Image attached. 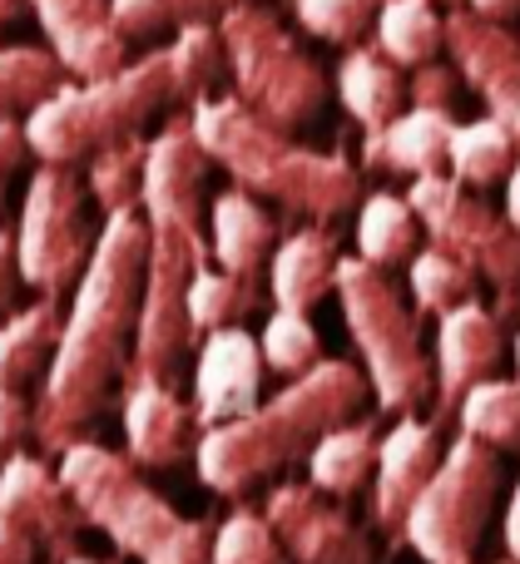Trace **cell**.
Instances as JSON below:
<instances>
[{"label": "cell", "instance_id": "cell-46", "mask_svg": "<svg viewBox=\"0 0 520 564\" xmlns=\"http://www.w3.org/2000/svg\"><path fill=\"white\" fill-rule=\"evenodd\" d=\"M25 0H0V30H6L10 25V20H20V15H25Z\"/></svg>", "mask_w": 520, "mask_h": 564}, {"label": "cell", "instance_id": "cell-12", "mask_svg": "<svg viewBox=\"0 0 520 564\" xmlns=\"http://www.w3.org/2000/svg\"><path fill=\"white\" fill-rule=\"evenodd\" d=\"M0 520L30 540L45 564L79 560V530L85 516L69 500L59 470L35 451H15L0 460Z\"/></svg>", "mask_w": 520, "mask_h": 564}, {"label": "cell", "instance_id": "cell-3", "mask_svg": "<svg viewBox=\"0 0 520 564\" xmlns=\"http://www.w3.org/2000/svg\"><path fill=\"white\" fill-rule=\"evenodd\" d=\"M367 377L343 357H323L307 377L278 387V397L258 401V411H248L234 426L204 431L194 451L198 480L214 496H243L258 480L288 470L293 460H307L313 446L327 431L357 421L367 401Z\"/></svg>", "mask_w": 520, "mask_h": 564}, {"label": "cell", "instance_id": "cell-50", "mask_svg": "<svg viewBox=\"0 0 520 564\" xmlns=\"http://www.w3.org/2000/svg\"><path fill=\"white\" fill-rule=\"evenodd\" d=\"M0 208H6V188H0Z\"/></svg>", "mask_w": 520, "mask_h": 564}, {"label": "cell", "instance_id": "cell-25", "mask_svg": "<svg viewBox=\"0 0 520 564\" xmlns=\"http://www.w3.org/2000/svg\"><path fill=\"white\" fill-rule=\"evenodd\" d=\"M333 89H337V99H343L347 119H353L367 139L382 134V129L402 115V99H407V79L397 75V65L377 45L343 50Z\"/></svg>", "mask_w": 520, "mask_h": 564}, {"label": "cell", "instance_id": "cell-21", "mask_svg": "<svg viewBox=\"0 0 520 564\" xmlns=\"http://www.w3.org/2000/svg\"><path fill=\"white\" fill-rule=\"evenodd\" d=\"M278 243L283 238H278L273 214L253 194L228 188V194L214 198V208H208V258H214V268L258 282V273L268 268Z\"/></svg>", "mask_w": 520, "mask_h": 564}, {"label": "cell", "instance_id": "cell-51", "mask_svg": "<svg viewBox=\"0 0 520 564\" xmlns=\"http://www.w3.org/2000/svg\"><path fill=\"white\" fill-rule=\"evenodd\" d=\"M501 564H516V560H501Z\"/></svg>", "mask_w": 520, "mask_h": 564}, {"label": "cell", "instance_id": "cell-29", "mask_svg": "<svg viewBox=\"0 0 520 564\" xmlns=\"http://www.w3.org/2000/svg\"><path fill=\"white\" fill-rule=\"evenodd\" d=\"M416 234H422V224H416L407 194L377 188V194H367L362 208H357V258L382 268V273L397 263H412V258L422 253Z\"/></svg>", "mask_w": 520, "mask_h": 564}, {"label": "cell", "instance_id": "cell-36", "mask_svg": "<svg viewBox=\"0 0 520 564\" xmlns=\"http://www.w3.org/2000/svg\"><path fill=\"white\" fill-rule=\"evenodd\" d=\"M258 351H263V367L278 371V377L297 381L323 361V337L307 322V312H268L263 332H258Z\"/></svg>", "mask_w": 520, "mask_h": 564}, {"label": "cell", "instance_id": "cell-44", "mask_svg": "<svg viewBox=\"0 0 520 564\" xmlns=\"http://www.w3.org/2000/svg\"><path fill=\"white\" fill-rule=\"evenodd\" d=\"M466 10L481 20H496V25H511L520 15V0H466Z\"/></svg>", "mask_w": 520, "mask_h": 564}, {"label": "cell", "instance_id": "cell-22", "mask_svg": "<svg viewBox=\"0 0 520 564\" xmlns=\"http://www.w3.org/2000/svg\"><path fill=\"white\" fill-rule=\"evenodd\" d=\"M456 119L442 109H402L382 134L362 139V164L382 169V174L407 178H432L446 164V144H452Z\"/></svg>", "mask_w": 520, "mask_h": 564}, {"label": "cell", "instance_id": "cell-38", "mask_svg": "<svg viewBox=\"0 0 520 564\" xmlns=\"http://www.w3.org/2000/svg\"><path fill=\"white\" fill-rule=\"evenodd\" d=\"M214 564H288L263 510L238 506L214 525Z\"/></svg>", "mask_w": 520, "mask_h": 564}, {"label": "cell", "instance_id": "cell-30", "mask_svg": "<svg viewBox=\"0 0 520 564\" xmlns=\"http://www.w3.org/2000/svg\"><path fill=\"white\" fill-rule=\"evenodd\" d=\"M144 159H149L144 134H129V139H119V144H105L99 154L85 159V188L105 218L139 214V198H144Z\"/></svg>", "mask_w": 520, "mask_h": 564}, {"label": "cell", "instance_id": "cell-28", "mask_svg": "<svg viewBox=\"0 0 520 564\" xmlns=\"http://www.w3.org/2000/svg\"><path fill=\"white\" fill-rule=\"evenodd\" d=\"M446 169H452L456 184H466L472 194L491 184H506L516 169V139L506 134L501 119L491 115H476V119H462L452 129V144H446Z\"/></svg>", "mask_w": 520, "mask_h": 564}, {"label": "cell", "instance_id": "cell-18", "mask_svg": "<svg viewBox=\"0 0 520 564\" xmlns=\"http://www.w3.org/2000/svg\"><path fill=\"white\" fill-rule=\"evenodd\" d=\"M119 426H124V456L139 470L184 466V460H194L198 441H204L194 406L178 391L149 387V381H134V387L119 391Z\"/></svg>", "mask_w": 520, "mask_h": 564}, {"label": "cell", "instance_id": "cell-9", "mask_svg": "<svg viewBox=\"0 0 520 564\" xmlns=\"http://www.w3.org/2000/svg\"><path fill=\"white\" fill-rule=\"evenodd\" d=\"M407 204H412L416 224L426 228L432 248L452 253L456 263L472 268L491 288L496 322L516 317L520 312V234L511 228V218L496 214L481 194L456 184L452 174L412 178Z\"/></svg>", "mask_w": 520, "mask_h": 564}, {"label": "cell", "instance_id": "cell-41", "mask_svg": "<svg viewBox=\"0 0 520 564\" xmlns=\"http://www.w3.org/2000/svg\"><path fill=\"white\" fill-rule=\"evenodd\" d=\"M30 159V139H25V119H0V178L25 169Z\"/></svg>", "mask_w": 520, "mask_h": 564}, {"label": "cell", "instance_id": "cell-27", "mask_svg": "<svg viewBox=\"0 0 520 564\" xmlns=\"http://www.w3.org/2000/svg\"><path fill=\"white\" fill-rule=\"evenodd\" d=\"M372 45L397 69L432 65L436 50H446V15L432 0H377Z\"/></svg>", "mask_w": 520, "mask_h": 564}, {"label": "cell", "instance_id": "cell-33", "mask_svg": "<svg viewBox=\"0 0 520 564\" xmlns=\"http://www.w3.org/2000/svg\"><path fill=\"white\" fill-rule=\"evenodd\" d=\"M65 79V65L50 45H0V119L40 109Z\"/></svg>", "mask_w": 520, "mask_h": 564}, {"label": "cell", "instance_id": "cell-2", "mask_svg": "<svg viewBox=\"0 0 520 564\" xmlns=\"http://www.w3.org/2000/svg\"><path fill=\"white\" fill-rule=\"evenodd\" d=\"M224 40L218 25H184L169 45L129 59L105 79H65L40 109L25 115L30 154L40 164L75 169L79 159L99 154L169 109H194L214 99L224 79Z\"/></svg>", "mask_w": 520, "mask_h": 564}, {"label": "cell", "instance_id": "cell-32", "mask_svg": "<svg viewBox=\"0 0 520 564\" xmlns=\"http://www.w3.org/2000/svg\"><path fill=\"white\" fill-rule=\"evenodd\" d=\"M258 307H263V288L224 273V268H198L194 282H188V327H194V337L243 327V317H253Z\"/></svg>", "mask_w": 520, "mask_h": 564}, {"label": "cell", "instance_id": "cell-26", "mask_svg": "<svg viewBox=\"0 0 520 564\" xmlns=\"http://www.w3.org/2000/svg\"><path fill=\"white\" fill-rule=\"evenodd\" d=\"M377 441H382L377 436V421H367V416L327 431L313 446V456H307V486L327 500L357 496L377 470Z\"/></svg>", "mask_w": 520, "mask_h": 564}, {"label": "cell", "instance_id": "cell-17", "mask_svg": "<svg viewBox=\"0 0 520 564\" xmlns=\"http://www.w3.org/2000/svg\"><path fill=\"white\" fill-rule=\"evenodd\" d=\"M506 357V337L496 312L481 297L462 302L456 312L436 317V347H432V367H436V421L452 416L456 401L472 387L496 377Z\"/></svg>", "mask_w": 520, "mask_h": 564}, {"label": "cell", "instance_id": "cell-20", "mask_svg": "<svg viewBox=\"0 0 520 564\" xmlns=\"http://www.w3.org/2000/svg\"><path fill=\"white\" fill-rule=\"evenodd\" d=\"M35 10L45 45L69 79H105L129 65V40L115 30L109 0H25Z\"/></svg>", "mask_w": 520, "mask_h": 564}, {"label": "cell", "instance_id": "cell-35", "mask_svg": "<svg viewBox=\"0 0 520 564\" xmlns=\"http://www.w3.org/2000/svg\"><path fill=\"white\" fill-rule=\"evenodd\" d=\"M407 288H412L416 312L446 317V312H456L462 302L476 297V273L456 263L452 253H442V248H422V253L407 263Z\"/></svg>", "mask_w": 520, "mask_h": 564}, {"label": "cell", "instance_id": "cell-11", "mask_svg": "<svg viewBox=\"0 0 520 564\" xmlns=\"http://www.w3.org/2000/svg\"><path fill=\"white\" fill-rule=\"evenodd\" d=\"M95 243L99 228H89V188L79 184V174L65 164H40L30 174L15 224V258L25 288H35L45 302L75 297Z\"/></svg>", "mask_w": 520, "mask_h": 564}, {"label": "cell", "instance_id": "cell-5", "mask_svg": "<svg viewBox=\"0 0 520 564\" xmlns=\"http://www.w3.org/2000/svg\"><path fill=\"white\" fill-rule=\"evenodd\" d=\"M85 525L139 564H214V525L188 520L139 476V466L99 441H79L55 460Z\"/></svg>", "mask_w": 520, "mask_h": 564}, {"label": "cell", "instance_id": "cell-42", "mask_svg": "<svg viewBox=\"0 0 520 564\" xmlns=\"http://www.w3.org/2000/svg\"><path fill=\"white\" fill-rule=\"evenodd\" d=\"M0 564H40V550L20 530H10L6 520H0Z\"/></svg>", "mask_w": 520, "mask_h": 564}, {"label": "cell", "instance_id": "cell-45", "mask_svg": "<svg viewBox=\"0 0 520 564\" xmlns=\"http://www.w3.org/2000/svg\"><path fill=\"white\" fill-rule=\"evenodd\" d=\"M506 218H511V228L520 234V159H516V169H511V178H506Z\"/></svg>", "mask_w": 520, "mask_h": 564}, {"label": "cell", "instance_id": "cell-16", "mask_svg": "<svg viewBox=\"0 0 520 564\" xmlns=\"http://www.w3.org/2000/svg\"><path fill=\"white\" fill-rule=\"evenodd\" d=\"M446 456L442 421L402 416L382 441H377V470H372V525L387 535H402L416 496L432 486L436 466Z\"/></svg>", "mask_w": 520, "mask_h": 564}, {"label": "cell", "instance_id": "cell-37", "mask_svg": "<svg viewBox=\"0 0 520 564\" xmlns=\"http://www.w3.org/2000/svg\"><path fill=\"white\" fill-rule=\"evenodd\" d=\"M293 20L313 40L357 50L377 25V0H293Z\"/></svg>", "mask_w": 520, "mask_h": 564}, {"label": "cell", "instance_id": "cell-48", "mask_svg": "<svg viewBox=\"0 0 520 564\" xmlns=\"http://www.w3.org/2000/svg\"><path fill=\"white\" fill-rule=\"evenodd\" d=\"M516 381H520V332H516Z\"/></svg>", "mask_w": 520, "mask_h": 564}, {"label": "cell", "instance_id": "cell-43", "mask_svg": "<svg viewBox=\"0 0 520 564\" xmlns=\"http://www.w3.org/2000/svg\"><path fill=\"white\" fill-rule=\"evenodd\" d=\"M501 540H506V555L520 564V476H516L511 500H506V530H501Z\"/></svg>", "mask_w": 520, "mask_h": 564}, {"label": "cell", "instance_id": "cell-8", "mask_svg": "<svg viewBox=\"0 0 520 564\" xmlns=\"http://www.w3.org/2000/svg\"><path fill=\"white\" fill-rule=\"evenodd\" d=\"M198 268H208L204 228L149 224L144 292H139L134 357H129L124 387L149 381V387L178 391L184 377H194V371H188V351H198V337H194V327H188V282H194Z\"/></svg>", "mask_w": 520, "mask_h": 564}, {"label": "cell", "instance_id": "cell-6", "mask_svg": "<svg viewBox=\"0 0 520 564\" xmlns=\"http://www.w3.org/2000/svg\"><path fill=\"white\" fill-rule=\"evenodd\" d=\"M337 307H343L347 337L362 357V377L377 397V411L387 416H416L436 391L432 347L422 337V317L407 307L392 273L362 263V258H337Z\"/></svg>", "mask_w": 520, "mask_h": 564}, {"label": "cell", "instance_id": "cell-19", "mask_svg": "<svg viewBox=\"0 0 520 564\" xmlns=\"http://www.w3.org/2000/svg\"><path fill=\"white\" fill-rule=\"evenodd\" d=\"M204 178H208V154L198 149L188 119L164 124L149 139V159H144V198H139L144 224L204 228Z\"/></svg>", "mask_w": 520, "mask_h": 564}, {"label": "cell", "instance_id": "cell-4", "mask_svg": "<svg viewBox=\"0 0 520 564\" xmlns=\"http://www.w3.org/2000/svg\"><path fill=\"white\" fill-rule=\"evenodd\" d=\"M188 129L208 154V164L228 169L234 188L268 198L283 214L303 218L307 228H323L357 208L362 178L343 154H323V149L288 139L283 129L258 119L238 95H214L194 105Z\"/></svg>", "mask_w": 520, "mask_h": 564}, {"label": "cell", "instance_id": "cell-10", "mask_svg": "<svg viewBox=\"0 0 520 564\" xmlns=\"http://www.w3.org/2000/svg\"><path fill=\"white\" fill-rule=\"evenodd\" d=\"M496 496H501V456L472 436L446 441V456L432 486L416 496L402 540L426 564H476Z\"/></svg>", "mask_w": 520, "mask_h": 564}, {"label": "cell", "instance_id": "cell-7", "mask_svg": "<svg viewBox=\"0 0 520 564\" xmlns=\"http://www.w3.org/2000/svg\"><path fill=\"white\" fill-rule=\"evenodd\" d=\"M218 40H224V65L234 75V95L258 119L293 134L323 115L333 85L323 65L293 40V30L278 20V10L243 0L228 15H218Z\"/></svg>", "mask_w": 520, "mask_h": 564}, {"label": "cell", "instance_id": "cell-47", "mask_svg": "<svg viewBox=\"0 0 520 564\" xmlns=\"http://www.w3.org/2000/svg\"><path fill=\"white\" fill-rule=\"evenodd\" d=\"M432 6H452V10H462V6H466V0H432Z\"/></svg>", "mask_w": 520, "mask_h": 564}, {"label": "cell", "instance_id": "cell-39", "mask_svg": "<svg viewBox=\"0 0 520 564\" xmlns=\"http://www.w3.org/2000/svg\"><path fill=\"white\" fill-rule=\"evenodd\" d=\"M456 89H462V75L452 65H442V59L416 65L412 79H407V109H442V115H452Z\"/></svg>", "mask_w": 520, "mask_h": 564}, {"label": "cell", "instance_id": "cell-24", "mask_svg": "<svg viewBox=\"0 0 520 564\" xmlns=\"http://www.w3.org/2000/svg\"><path fill=\"white\" fill-rule=\"evenodd\" d=\"M337 288V248L327 228H293L268 258V292L283 312H307Z\"/></svg>", "mask_w": 520, "mask_h": 564}, {"label": "cell", "instance_id": "cell-31", "mask_svg": "<svg viewBox=\"0 0 520 564\" xmlns=\"http://www.w3.org/2000/svg\"><path fill=\"white\" fill-rule=\"evenodd\" d=\"M456 426L462 436L491 446L496 456L501 451H520V381L516 377H491L481 387H472L462 401H456Z\"/></svg>", "mask_w": 520, "mask_h": 564}, {"label": "cell", "instance_id": "cell-49", "mask_svg": "<svg viewBox=\"0 0 520 564\" xmlns=\"http://www.w3.org/2000/svg\"><path fill=\"white\" fill-rule=\"evenodd\" d=\"M69 564H105V560H89V555H79V560H69Z\"/></svg>", "mask_w": 520, "mask_h": 564}, {"label": "cell", "instance_id": "cell-14", "mask_svg": "<svg viewBox=\"0 0 520 564\" xmlns=\"http://www.w3.org/2000/svg\"><path fill=\"white\" fill-rule=\"evenodd\" d=\"M446 55H452L456 75L481 95L486 115L506 124L520 159V35L511 25L481 20L462 6L446 15Z\"/></svg>", "mask_w": 520, "mask_h": 564}, {"label": "cell", "instance_id": "cell-1", "mask_svg": "<svg viewBox=\"0 0 520 564\" xmlns=\"http://www.w3.org/2000/svg\"><path fill=\"white\" fill-rule=\"evenodd\" d=\"M149 224L144 214L105 218L95 258L79 278L69 312L59 322V347L50 377L35 397V431L30 441L40 456H65L69 446L89 441L85 431L124 387L129 357H134L139 327V292H144Z\"/></svg>", "mask_w": 520, "mask_h": 564}, {"label": "cell", "instance_id": "cell-23", "mask_svg": "<svg viewBox=\"0 0 520 564\" xmlns=\"http://www.w3.org/2000/svg\"><path fill=\"white\" fill-rule=\"evenodd\" d=\"M59 322H65L59 302H45V297L0 322V391L30 397V401L40 397L59 347Z\"/></svg>", "mask_w": 520, "mask_h": 564}, {"label": "cell", "instance_id": "cell-15", "mask_svg": "<svg viewBox=\"0 0 520 564\" xmlns=\"http://www.w3.org/2000/svg\"><path fill=\"white\" fill-rule=\"evenodd\" d=\"M188 387H194L188 391V406H194L204 431L234 426L248 411H258V387H263V351H258V337H248L243 327L204 337L198 341Z\"/></svg>", "mask_w": 520, "mask_h": 564}, {"label": "cell", "instance_id": "cell-34", "mask_svg": "<svg viewBox=\"0 0 520 564\" xmlns=\"http://www.w3.org/2000/svg\"><path fill=\"white\" fill-rule=\"evenodd\" d=\"M243 0H109L115 30L124 40H149L159 30H184V25H218V15H228Z\"/></svg>", "mask_w": 520, "mask_h": 564}, {"label": "cell", "instance_id": "cell-40", "mask_svg": "<svg viewBox=\"0 0 520 564\" xmlns=\"http://www.w3.org/2000/svg\"><path fill=\"white\" fill-rule=\"evenodd\" d=\"M20 288H25V278H20L15 258V228L0 224V322L20 312Z\"/></svg>", "mask_w": 520, "mask_h": 564}, {"label": "cell", "instance_id": "cell-13", "mask_svg": "<svg viewBox=\"0 0 520 564\" xmlns=\"http://www.w3.org/2000/svg\"><path fill=\"white\" fill-rule=\"evenodd\" d=\"M263 520L273 525L288 564H372V540L362 525H353L343 506L317 496L313 486H283L268 490Z\"/></svg>", "mask_w": 520, "mask_h": 564}]
</instances>
